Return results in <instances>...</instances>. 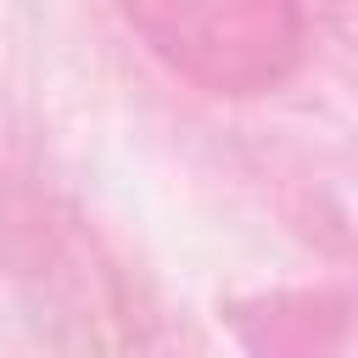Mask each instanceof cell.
Returning a JSON list of instances; mask_svg holds the SVG:
<instances>
[{"label":"cell","mask_w":358,"mask_h":358,"mask_svg":"<svg viewBox=\"0 0 358 358\" xmlns=\"http://www.w3.org/2000/svg\"><path fill=\"white\" fill-rule=\"evenodd\" d=\"M157 62L207 95H263L302 62L296 0H117Z\"/></svg>","instance_id":"obj_1"}]
</instances>
